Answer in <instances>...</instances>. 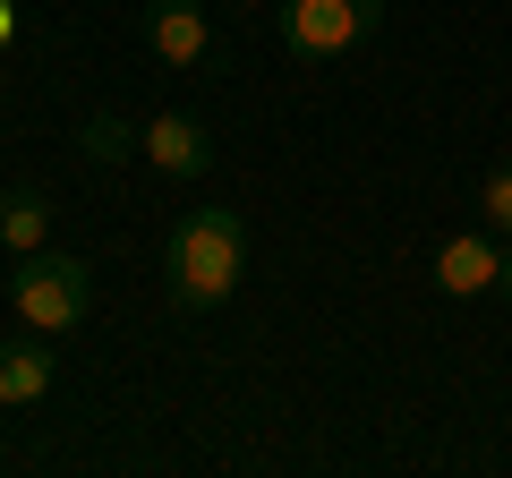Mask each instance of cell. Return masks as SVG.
Segmentation results:
<instances>
[{
  "mask_svg": "<svg viewBox=\"0 0 512 478\" xmlns=\"http://www.w3.org/2000/svg\"><path fill=\"white\" fill-rule=\"evenodd\" d=\"M239 274H248V214H231V205H197V214L171 222L163 282H171V299H180L188 316L222 308V299L239 291Z\"/></svg>",
  "mask_w": 512,
  "mask_h": 478,
  "instance_id": "6da1fadb",
  "label": "cell"
},
{
  "mask_svg": "<svg viewBox=\"0 0 512 478\" xmlns=\"http://www.w3.org/2000/svg\"><path fill=\"white\" fill-rule=\"evenodd\" d=\"M9 299H18V325H35V333H77V325H86V308H94V274H86V257L35 248V257H18Z\"/></svg>",
  "mask_w": 512,
  "mask_h": 478,
  "instance_id": "7a4b0ae2",
  "label": "cell"
},
{
  "mask_svg": "<svg viewBox=\"0 0 512 478\" xmlns=\"http://www.w3.org/2000/svg\"><path fill=\"white\" fill-rule=\"evenodd\" d=\"M274 26H282V43L299 60H342L384 26V0H291Z\"/></svg>",
  "mask_w": 512,
  "mask_h": 478,
  "instance_id": "3957f363",
  "label": "cell"
},
{
  "mask_svg": "<svg viewBox=\"0 0 512 478\" xmlns=\"http://www.w3.org/2000/svg\"><path fill=\"white\" fill-rule=\"evenodd\" d=\"M137 154H146L163 180H205V171H214V129H205L197 111H154L146 129H137Z\"/></svg>",
  "mask_w": 512,
  "mask_h": 478,
  "instance_id": "277c9868",
  "label": "cell"
},
{
  "mask_svg": "<svg viewBox=\"0 0 512 478\" xmlns=\"http://www.w3.org/2000/svg\"><path fill=\"white\" fill-rule=\"evenodd\" d=\"M146 52L163 69H214V26L197 0H146Z\"/></svg>",
  "mask_w": 512,
  "mask_h": 478,
  "instance_id": "5b68a950",
  "label": "cell"
},
{
  "mask_svg": "<svg viewBox=\"0 0 512 478\" xmlns=\"http://www.w3.org/2000/svg\"><path fill=\"white\" fill-rule=\"evenodd\" d=\"M504 282V239L495 231H453L436 248V291L444 299H478V291H495Z\"/></svg>",
  "mask_w": 512,
  "mask_h": 478,
  "instance_id": "8992f818",
  "label": "cell"
},
{
  "mask_svg": "<svg viewBox=\"0 0 512 478\" xmlns=\"http://www.w3.org/2000/svg\"><path fill=\"white\" fill-rule=\"evenodd\" d=\"M52 393V350L43 342H0V410H35Z\"/></svg>",
  "mask_w": 512,
  "mask_h": 478,
  "instance_id": "52a82bcc",
  "label": "cell"
},
{
  "mask_svg": "<svg viewBox=\"0 0 512 478\" xmlns=\"http://www.w3.org/2000/svg\"><path fill=\"white\" fill-rule=\"evenodd\" d=\"M52 239V197L43 188H0V248L9 257H35Z\"/></svg>",
  "mask_w": 512,
  "mask_h": 478,
  "instance_id": "ba28073f",
  "label": "cell"
},
{
  "mask_svg": "<svg viewBox=\"0 0 512 478\" xmlns=\"http://www.w3.org/2000/svg\"><path fill=\"white\" fill-rule=\"evenodd\" d=\"M86 154L94 163H128V154H137V129H128L120 111H94L86 120Z\"/></svg>",
  "mask_w": 512,
  "mask_h": 478,
  "instance_id": "9c48e42d",
  "label": "cell"
},
{
  "mask_svg": "<svg viewBox=\"0 0 512 478\" xmlns=\"http://www.w3.org/2000/svg\"><path fill=\"white\" fill-rule=\"evenodd\" d=\"M487 222H495V239H512V163L487 171Z\"/></svg>",
  "mask_w": 512,
  "mask_h": 478,
  "instance_id": "30bf717a",
  "label": "cell"
},
{
  "mask_svg": "<svg viewBox=\"0 0 512 478\" xmlns=\"http://www.w3.org/2000/svg\"><path fill=\"white\" fill-rule=\"evenodd\" d=\"M9 26H18V0H0V43H9Z\"/></svg>",
  "mask_w": 512,
  "mask_h": 478,
  "instance_id": "8fae6325",
  "label": "cell"
},
{
  "mask_svg": "<svg viewBox=\"0 0 512 478\" xmlns=\"http://www.w3.org/2000/svg\"><path fill=\"white\" fill-rule=\"evenodd\" d=\"M495 291H504V299H512V239H504V282H495Z\"/></svg>",
  "mask_w": 512,
  "mask_h": 478,
  "instance_id": "7c38bea8",
  "label": "cell"
},
{
  "mask_svg": "<svg viewBox=\"0 0 512 478\" xmlns=\"http://www.w3.org/2000/svg\"><path fill=\"white\" fill-rule=\"evenodd\" d=\"M231 9H274V0H231Z\"/></svg>",
  "mask_w": 512,
  "mask_h": 478,
  "instance_id": "4fadbf2b",
  "label": "cell"
}]
</instances>
